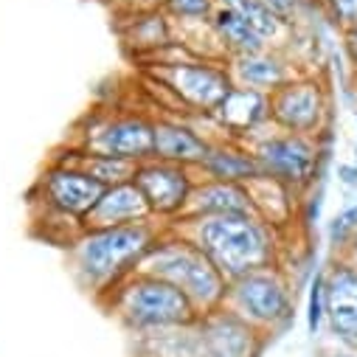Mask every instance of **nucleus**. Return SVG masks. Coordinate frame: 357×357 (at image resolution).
Segmentation results:
<instances>
[{"mask_svg": "<svg viewBox=\"0 0 357 357\" xmlns=\"http://www.w3.org/2000/svg\"><path fill=\"white\" fill-rule=\"evenodd\" d=\"M119 15H138V12H152L160 9L163 0H113Z\"/></svg>", "mask_w": 357, "mask_h": 357, "instance_id": "obj_30", "label": "nucleus"}, {"mask_svg": "<svg viewBox=\"0 0 357 357\" xmlns=\"http://www.w3.org/2000/svg\"><path fill=\"white\" fill-rule=\"evenodd\" d=\"M217 138H231L248 144L261 130L271 127V96L234 84L222 105L208 116Z\"/></svg>", "mask_w": 357, "mask_h": 357, "instance_id": "obj_14", "label": "nucleus"}, {"mask_svg": "<svg viewBox=\"0 0 357 357\" xmlns=\"http://www.w3.org/2000/svg\"><path fill=\"white\" fill-rule=\"evenodd\" d=\"M119 17H121V26H119L121 43L141 62L155 56L160 48H166L169 43L177 40L174 23L163 15V9L138 12V15H119Z\"/></svg>", "mask_w": 357, "mask_h": 357, "instance_id": "obj_19", "label": "nucleus"}, {"mask_svg": "<svg viewBox=\"0 0 357 357\" xmlns=\"http://www.w3.org/2000/svg\"><path fill=\"white\" fill-rule=\"evenodd\" d=\"M343 256H349V259H351V261H354V264H357V236H354V239H351V242H349V248H346V250H343Z\"/></svg>", "mask_w": 357, "mask_h": 357, "instance_id": "obj_34", "label": "nucleus"}, {"mask_svg": "<svg viewBox=\"0 0 357 357\" xmlns=\"http://www.w3.org/2000/svg\"><path fill=\"white\" fill-rule=\"evenodd\" d=\"M340 48H343V56H346L349 68L357 73V26L340 31Z\"/></svg>", "mask_w": 357, "mask_h": 357, "instance_id": "obj_31", "label": "nucleus"}, {"mask_svg": "<svg viewBox=\"0 0 357 357\" xmlns=\"http://www.w3.org/2000/svg\"><path fill=\"white\" fill-rule=\"evenodd\" d=\"M99 304L127 332L144 335V337L192 329L200 321V312L181 290L144 271H135L132 276H127Z\"/></svg>", "mask_w": 357, "mask_h": 357, "instance_id": "obj_3", "label": "nucleus"}, {"mask_svg": "<svg viewBox=\"0 0 357 357\" xmlns=\"http://www.w3.org/2000/svg\"><path fill=\"white\" fill-rule=\"evenodd\" d=\"M211 31L225 54V59H234V56H245V54H253V51H261L267 48V43L231 9L220 6L211 17Z\"/></svg>", "mask_w": 357, "mask_h": 357, "instance_id": "obj_24", "label": "nucleus"}, {"mask_svg": "<svg viewBox=\"0 0 357 357\" xmlns=\"http://www.w3.org/2000/svg\"><path fill=\"white\" fill-rule=\"evenodd\" d=\"M138 271L158 276L181 290L200 315L214 312L225 304L228 279L214 267V261L183 234L163 225L146 256L141 259Z\"/></svg>", "mask_w": 357, "mask_h": 357, "instance_id": "obj_4", "label": "nucleus"}, {"mask_svg": "<svg viewBox=\"0 0 357 357\" xmlns=\"http://www.w3.org/2000/svg\"><path fill=\"white\" fill-rule=\"evenodd\" d=\"M248 146L253 149L264 177L287 186L298 197H304L307 192L315 189L324 158H326L324 144L318 138L267 127L256 138H250Z\"/></svg>", "mask_w": 357, "mask_h": 357, "instance_id": "obj_9", "label": "nucleus"}, {"mask_svg": "<svg viewBox=\"0 0 357 357\" xmlns=\"http://www.w3.org/2000/svg\"><path fill=\"white\" fill-rule=\"evenodd\" d=\"M326 315L324 329L337 349L357 351V264L337 253L324 267Z\"/></svg>", "mask_w": 357, "mask_h": 357, "instance_id": "obj_12", "label": "nucleus"}, {"mask_svg": "<svg viewBox=\"0 0 357 357\" xmlns=\"http://www.w3.org/2000/svg\"><path fill=\"white\" fill-rule=\"evenodd\" d=\"M200 177L208 181H225V183H253L256 177H261V166L253 155V149L242 141L231 138H214L203 163L197 166Z\"/></svg>", "mask_w": 357, "mask_h": 357, "instance_id": "obj_17", "label": "nucleus"}, {"mask_svg": "<svg viewBox=\"0 0 357 357\" xmlns=\"http://www.w3.org/2000/svg\"><path fill=\"white\" fill-rule=\"evenodd\" d=\"M321 17L340 34L357 26V0H315Z\"/></svg>", "mask_w": 357, "mask_h": 357, "instance_id": "obj_28", "label": "nucleus"}, {"mask_svg": "<svg viewBox=\"0 0 357 357\" xmlns=\"http://www.w3.org/2000/svg\"><path fill=\"white\" fill-rule=\"evenodd\" d=\"M261 3L271 12H276L293 29H298V23L304 20V15L310 9V0H261Z\"/></svg>", "mask_w": 357, "mask_h": 357, "instance_id": "obj_29", "label": "nucleus"}, {"mask_svg": "<svg viewBox=\"0 0 357 357\" xmlns=\"http://www.w3.org/2000/svg\"><path fill=\"white\" fill-rule=\"evenodd\" d=\"M48 160L68 163V166H76V169L87 172L105 189L132 181V177H135V166H138V163H130V160H121V158H113V155L87 152V149H79V146H70V144H62L59 149H54V155Z\"/></svg>", "mask_w": 357, "mask_h": 357, "instance_id": "obj_22", "label": "nucleus"}, {"mask_svg": "<svg viewBox=\"0 0 357 357\" xmlns=\"http://www.w3.org/2000/svg\"><path fill=\"white\" fill-rule=\"evenodd\" d=\"M329 124L332 91L321 73L304 70L271 93V127L321 141L329 132Z\"/></svg>", "mask_w": 357, "mask_h": 357, "instance_id": "obj_10", "label": "nucleus"}, {"mask_svg": "<svg viewBox=\"0 0 357 357\" xmlns=\"http://www.w3.org/2000/svg\"><path fill=\"white\" fill-rule=\"evenodd\" d=\"M337 183L349 192H357V160L337 163Z\"/></svg>", "mask_w": 357, "mask_h": 357, "instance_id": "obj_32", "label": "nucleus"}, {"mask_svg": "<svg viewBox=\"0 0 357 357\" xmlns=\"http://www.w3.org/2000/svg\"><path fill=\"white\" fill-rule=\"evenodd\" d=\"M197 181H200L197 169L158 158H146L144 163H138L132 177V183L141 189L152 211V220L160 225H172L186 214Z\"/></svg>", "mask_w": 357, "mask_h": 357, "instance_id": "obj_11", "label": "nucleus"}, {"mask_svg": "<svg viewBox=\"0 0 357 357\" xmlns=\"http://www.w3.org/2000/svg\"><path fill=\"white\" fill-rule=\"evenodd\" d=\"M222 214H253L250 189L245 183H225V181L200 177L183 217H222Z\"/></svg>", "mask_w": 357, "mask_h": 357, "instance_id": "obj_20", "label": "nucleus"}, {"mask_svg": "<svg viewBox=\"0 0 357 357\" xmlns=\"http://www.w3.org/2000/svg\"><path fill=\"white\" fill-rule=\"evenodd\" d=\"M248 189H250V200H253V214L261 217L264 222H271L276 231H282L287 236L290 225H296V217L301 211V197L264 174L256 177L253 183H248Z\"/></svg>", "mask_w": 357, "mask_h": 357, "instance_id": "obj_21", "label": "nucleus"}, {"mask_svg": "<svg viewBox=\"0 0 357 357\" xmlns=\"http://www.w3.org/2000/svg\"><path fill=\"white\" fill-rule=\"evenodd\" d=\"M195 340L200 357H259L267 346L261 332L225 307L200 315L195 324Z\"/></svg>", "mask_w": 357, "mask_h": 357, "instance_id": "obj_13", "label": "nucleus"}, {"mask_svg": "<svg viewBox=\"0 0 357 357\" xmlns=\"http://www.w3.org/2000/svg\"><path fill=\"white\" fill-rule=\"evenodd\" d=\"M105 186L96 183L87 172L48 160L29 192L34 222L45 225V236L51 242L68 248V242L84 228V217L91 214Z\"/></svg>", "mask_w": 357, "mask_h": 357, "instance_id": "obj_5", "label": "nucleus"}, {"mask_svg": "<svg viewBox=\"0 0 357 357\" xmlns=\"http://www.w3.org/2000/svg\"><path fill=\"white\" fill-rule=\"evenodd\" d=\"M324 315H326V284H324V267H318L310 279V287H307V332H310V337L321 335Z\"/></svg>", "mask_w": 357, "mask_h": 357, "instance_id": "obj_27", "label": "nucleus"}, {"mask_svg": "<svg viewBox=\"0 0 357 357\" xmlns=\"http://www.w3.org/2000/svg\"><path fill=\"white\" fill-rule=\"evenodd\" d=\"M211 135L203 130V119L155 116L152 121V158L197 169L211 146Z\"/></svg>", "mask_w": 357, "mask_h": 357, "instance_id": "obj_15", "label": "nucleus"}, {"mask_svg": "<svg viewBox=\"0 0 357 357\" xmlns=\"http://www.w3.org/2000/svg\"><path fill=\"white\" fill-rule=\"evenodd\" d=\"M160 228L163 225L155 220L116 228H82L65 248L76 284L96 301L110 296L127 276L138 271Z\"/></svg>", "mask_w": 357, "mask_h": 357, "instance_id": "obj_2", "label": "nucleus"}, {"mask_svg": "<svg viewBox=\"0 0 357 357\" xmlns=\"http://www.w3.org/2000/svg\"><path fill=\"white\" fill-rule=\"evenodd\" d=\"M160 9L174 26H200L211 23L220 3L217 0H163Z\"/></svg>", "mask_w": 357, "mask_h": 357, "instance_id": "obj_25", "label": "nucleus"}, {"mask_svg": "<svg viewBox=\"0 0 357 357\" xmlns=\"http://www.w3.org/2000/svg\"><path fill=\"white\" fill-rule=\"evenodd\" d=\"M146 76L166 87L189 119H208L234 87L228 62L203 56H181L160 65H146Z\"/></svg>", "mask_w": 357, "mask_h": 357, "instance_id": "obj_8", "label": "nucleus"}, {"mask_svg": "<svg viewBox=\"0 0 357 357\" xmlns=\"http://www.w3.org/2000/svg\"><path fill=\"white\" fill-rule=\"evenodd\" d=\"M296 279L284 267V261L259 267L239 279L228 282L225 310L248 321L267 340L284 335L296 324L298 312V290Z\"/></svg>", "mask_w": 357, "mask_h": 357, "instance_id": "obj_6", "label": "nucleus"}, {"mask_svg": "<svg viewBox=\"0 0 357 357\" xmlns=\"http://www.w3.org/2000/svg\"><path fill=\"white\" fill-rule=\"evenodd\" d=\"M152 121L155 113L132 107L91 110L65 144L99 155H113L130 163H144L152 158Z\"/></svg>", "mask_w": 357, "mask_h": 357, "instance_id": "obj_7", "label": "nucleus"}, {"mask_svg": "<svg viewBox=\"0 0 357 357\" xmlns=\"http://www.w3.org/2000/svg\"><path fill=\"white\" fill-rule=\"evenodd\" d=\"M169 228L195 242L228 282L282 261L284 253V234L256 214L183 217Z\"/></svg>", "mask_w": 357, "mask_h": 357, "instance_id": "obj_1", "label": "nucleus"}, {"mask_svg": "<svg viewBox=\"0 0 357 357\" xmlns=\"http://www.w3.org/2000/svg\"><path fill=\"white\" fill-rule=\"evenodd\" d=\"M135 222H152V211L132 181L107 186L96 200V206L91 208V214L84 217V228H116Z\"/></svg>", "mask_w": 357, "mask_h": 357, "instance_id": "obj_18", "label": "nucleus"}, {"mask_svg": "<svg viewBox=\"0 0 357 357\" xmlns=\"http://www.w3.org/2000/svg\"><path fill=\"white\" fill-rule=\"evenodd\" d=\"M217 3L236 12L271 48H290L293 45L298 29L287 26L276 12L267 9L261 0H217Z\"/></svg>", "mask_w": 357, "mask_h": 357, "instance_id": "obj_23", "label": "nucleus"}, {"mask_svg": "<svg viewBox=\"0 0 357 357\" xmlns=\"http://www.w3.org/2000/svg\"><path fill=\"white\" fill-rule=\"evenodd\" d=\"M354 236H357V197H351V200H349L340 211H335L332 220L326 222V245H329L332 256L343 253Z\"/></svg>", "mask_w": 357, "mask_h": 357, "instance_id": "obj_26", "label": "nucleus"}, {"mask_svg": "<svg viewBox=\"0 0 357 357\" xmlns=\"http://www.w3.org/2000/svg\"><path fill=\"white\" fill-rule=\"evenodd\" d=\"M228 73H231L234 84L250 87V91H259V93L271 96L273 91H279L284 82H290L293 76L304 73V68L293 59L290 48H271L267 45L261 51L228 59Z\"/></svg>", "mask_w": 357, "mask_h": 357, "instance_id": "obj_16", "label": "nucleus"}, {"mask_svg": "<svg viewBox=\"0 0 357 357\" xmlns=\"http://www.w3.org/2000/svg\"><path fill=\"white\" fill-rule=\"evenodd\" d=\"M318 357H357V351H346V349H324Z\"/></svg>", "mask_w": 357, "mask_h": 357, "instance_id": "obj_33", "label": "nucleus"}]
</instances>
